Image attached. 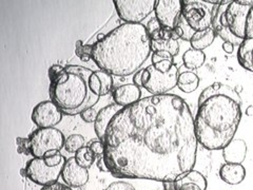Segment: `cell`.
<instances>
[{
	"label": "cell",
	"instance_id": "1",
	"mask_svg": "<svg viewBox=\"0 0 253 190\" xmlns=\"http://www.w3.org/2000/svg\"><path fill=\"white\" fill-rule=\"evenodd\" d=\"M102 142L111 176L163 183H174L193 170L199 145L191 110L169 93L123 108Z\"/></svg>",
	"mask_w": 253,
	"mask_h": 190
},
{
	"label": "cell",
	"instance_id": "2",
	"mask_svg": "<svg viewBox=\"0 0 253 190\" xmlns=\"http://www.w3.org/2000/svg\"><path fill=\"white\" fill-rule=\"evenodd\" d=\"M151 38L142 23H123L93 45L92 59L114 76L135 74L151 55Z\"/></svg>",
	"mask_w": 253,
	"mask_h": 190
},
{
	"label": "cell",
	"instance_id": "3",
	"mask_svg": "<svg viewBox=\"0 0 253 190\" xmlns=\"http://www.w3.org/2000/svg\"><path fill=\"white\" fill-rule=\"evenodd\" d=\"M241 106L225 95L211 96L199 105L194 118L197 142L207 150H223L239 129Z\"/></svg>",
	"mask_w": 253,
	"mask_h": 190
},
{
	"label": "cell",
	"instance_id": "4",
	"mask_svg": "<svg viewBox=\"0 0 253 190\" xmlns=\"http://www.w3.org/2000/svg\"><path fill=\"white\" fill-rule=\"evenodd\" d=\"M65 68V73L50 84L49 93L63 114L74 116L96 105L99 96L90 87L92 70L75 65Z\"/></svg>",
	"mask_w": 253,
	"mask_h": 190
},
{
	"label": "cell",
	"instance_id": "5",
	"mask_svg": "<svg viewBox=\"0 0 253 190\" xmlns=\"http://www.w3.org/2000/svg\"><path fill=\"white\" fill-rule=\"evenodd\" d=\"M152 63L142 69V88L152 95L167 94L177 86L178 69L174 63V57L168 52H154Z\"/></svg>",
	"mask_w": 253,
	"mask_h": 190
},
{
	"label": "cell",
	"instance_id": "6",
	"mask_svg": "<svg viewBox=\"0 0 253 190\" xmlns=\"http://www.w3.org/2000/svg\"><path fill=\"white\" fill-rule=\"evenodd\" d=\"M31 154L34 157H43L50 150H60L65 147L66 138L56 128H38L30 136Z\"/></svg>",
	"mask_w": 253,
	"mask_h": 190
},
{
	"label": "cell",
	"instance_id": "7",
	"mask_svg": "<svg viewBox=\"0 0 253 190\" xmlns=\"http://www.w3.org/2000/svg\"><path fill=\"white\" fill-rule=\"evenodd\" d=\"M118 17L125 23H141L154 12L156 0H114Z\"/></svg>",
	"mask_w": 253,
	"mask_h": 190
},
{
	"label": "cell",
	"instance_id": "8",
	"mask_svg": "<svg viewBox=\"0 0 253 190\" xmlns=\"http://www.w3.org/2000/svg\"><path fill=\"white\" fill-rule=\"evenodd\" d=\"M63 166L65 163L51 167L45 164L43 157H33L26 166L27 177L35 184L43 187L58 181L59 177H61Z\"/></svg>",
	"mask_w": 253,
	"mask_h": 190
},
{
	"label": "cell",
	"instance_id": "9",
	"mask_svg": "<svg viewBox=\"0 0 253 190\" xmlns=\"http://www.w3.org/2000/svg\"><path fill=\"white\" fill-rule=\"evenodd\" d=\"M181 15L195 32H201L211 28L212 14L209 7L200 1H186L183 0Z\"/></svg>",
	"mask_w": 253,
	"mask_h": 190
},
{
	"label": "cell",
	"instance_id": "10",
	"mask_svg": "<svg viewBox=\"0 0 253 190\" xmlns=\"http://www.w3.org/2000/svg\"><path fill=\"white\" fill-rule=\"evenodd\" d=\"M253 0H236L231 1L225 11V20L231 33L245 41V23H246L247 13L252 5Z\"/></svg>",
	"mask_w": 253,
	"mask_h": 190
},
{
	"label": "cell",
	"instance_id": "11",
	"mask_svg": "<svg viewBox=\"0 0 253 190\" xmlns=\"http://www.w3.org/2000/svg\"><path fill=\"white\" fill-rule=\"evenodd\" d=\"M63 113L53 100H43L32 111L31 118L38 128H54L62 120Z\"/></svg>",
	"mask_w": 253,
	"mask_h": 190
},
{
	"label": "cell",
	"instance_id": "12",
	"mask_svg": "<svg viewBox=\"0 0 253 190\" xmlns=\"http://www.w3.org/2000/svg\"><path fill=\"white\" fill-rule=\"evenodd\" d=\"M183 0H156L155 17L164 28L174 30L180 19Z\"/></svg>",
	"mask_w": 253,
	"mask_h": 190
},
{
	"label": "cell",
	"instance_id": "13",
	"mask_svg": "<svg viewBox=\"0 0 253 190\" xmlns=\"http://www.w3.org/2000/svg\"><path fill=\"white\" fill-rule=\"evenodd\" d=\"M231 0H224V1H219L217 4L213 6L211 10L212 14V23L211 27L215 34L224 41V43H230L233 46H240L243 42L241 39L236 38L229 30L227 22L225 20V11L227 6L230 4Z\"/></svg>",
	"mask_w": 253,
	"mask_h": 190
},
{
	"label": "cell",
	"instance_id": "14",
	"mask_svg": "<svg viewBox=\"0 0 253 190\" xmlns=\"http://www.w3.org/2000/svg\"><path fill=\"white\" fill-rule=\"evenodd\" d=\"M62 181L71 188H79L84 186L89 181L88 169L79 166L75 157H70L66 161L61 172Z\"/></svg>",
	"mask_w": 253,
	"mask_h": 190
},
{
	"label": "cell",
	"instance_id": "15",
	"mask_svg": "<svg viewBox=\"0 0 253 190\" xmlns=\"http://www.w3.org/2000/svg\"><path fill=\"white\" fill-rule=\"evenodd\" d=\"M112 96L116 105L125 108L138 101L141 98V91L139 87L134 84H126L116 87Z\"/></svg>",
	"mask_w": 253,
	"mask_h": 190
},
{
	"label": "cell",
	"instance_id": "16",
	"mask_svg": "<svg viewBox=\"0 0 253 190\" xmlns=\"http://www.w3.org/2000/svg\"><path fill=\"white\" fill-rule=\"evenodd\" d=\"M122 109L123 108L121 106L116 105L114 102V104H110L99 110L96 121L94 123V130L99 141L104 142L106 131L108 129L111 121L113 120V117L120 112Z\"/></svg>",
	"mask_w": 253,
	"mask_h": 190
},
{
	"label": "cell",
	"instance_id": "17",
	"mask_svg": "<svg viewBox=\"0 0 253 190\" xmlns=\"http://www.w3.org/2000/svg\"><path fill=\"white\" fill-rule=\"evenodd\" d=\"M90 87L97 96H106L113 90V77L105 71H94L90 77Z\"/></svg>",
	"mask_w": 253,
	"mask_h": 190
},
{
	"label": "cell",
	"instance_id": "18",
	"mask_svg": "<svg viewBox=\"0 0 253 190\" xmlns=\"http://www.w3.org/2000/svg\"><path fill=\"white\" fill-rule=\"evenodd\" d=\"M175 190H206L207 189V180L200 171L191 170L184 178L174 182Z\"/></svg>",
	"mask_w": 253,
	"mask_h": 190
},
{
	"label": "cell",
	"instance_id": "19",
	"mask_svg": "<svg viewBox=\"0 0 253 190\" xmlns=\"http://www.w3.org/2000/svg\"><path fill=\"white\" fill-rule=\"evenodd\" d=\"M247 154V145L243 140H232L223 149V156L228 164H242Z\"/></svg>",
	"mask_w": 253,
	"mask_h": 190
},
{
	"label": "cell",
	"instance_id": "20",
	"mask_svg": "<svg viewBox=\"0 0 253 190\" xmlns=\"http://www.w3.org/2000/svg\"><path fill=\"white\" fill-rule=\"evenodd\" d=\"M215 95H225V96L230 97L234 99L235 101L239 102L240 105H242V99L240 97V94L237 93L233 88H231L230 86L224 85L221 83H214L211 86L207 87L200 95L199 97V105L203 104V102L208 99L211 96H215Z\"/></svg>",
	"mask_w": 253,
	"mask_h": 190
},
{
	"label": "cell",
	"instance_id": "21",
	"mask_svg": "<svg viewBox=\"0 0 253 190\" xmlns=\"http://www.w3.org/2000/svg\"><path fill=\"white\" fill-rule=\"evenodd\" d=\"M219 178L226 184H241L246 178V169L242 164H224L219 169Z\"/></svg>",
	"mask_w": 253,
	"mask_h": 190
},
{
	"label": "cell",
	"instance_id": "22",
	"mask_svg": "<svg viewBox=\"0 0 253 190\" xmlns=\"http://www.w3.org/2000/svg\"><path fill=\"white\" fill-rule=\"evenodd\" d=\"M236 57L245 70L253 72V39H247L240 45Z\"/></svg>",
	"mask_w": 253,
	"mask_h": 190
},
{
	"label": "cell",
	"instance_id": "23",
	"mask_svg": "<svg viewBox=\"0 0 253 190\" xmlns=\"http://www.w3.org/2000/svg\"><path fill=\"white\" fill-rule=\"evenodd\" d=\"M215 36V32L213 31L212 28L201 32H195L192 38L190 39V44H191L192 49L203 51L213 44Z\"/></svg>",
	"mask_w": 253,
	"mask_h": 190
},
{
	"label": "cell",
	"instance_id": "24",
	"mask_svg": "<svg viewBox=\"0 0 253 190\" xmlns=\"http://www.w3.org/2000/svg\"><path fill=\"white\" fill-rule=\"evenodd\" d=\"M200 85V77L194 72H183L180 73L177 79V87L184 93H192Z\"/></svg>",
	"mask_w": 253,
	"mask_h": 190
},
{
	"label": "cell",
	"instance_id": "25",
	"mask_svg": "<svg viewBox=\"0 0 253 190\" xmlns=\"http://www.w3.org/2000/svg\"><path fill=\"white\" fill-rule=\"evenodd\" d=\"M206 60V54L203 51L195 50V49H189L183 55V61L186 68L190 70H196L200 69L204 66Z\"/></svg>",
	"mask_w": 253,
	"mask_h": 190
},
{
	"label": "cell",
	"instance_id": "26",
	"mask_svg": "<svg viewBox=\"0 0 253 190\" xmlns=\"http://www.w3.org/2000/svg\"><path fill=\"white\" fill-rule=\"evenodd\" d=\"M152 52H168L173 57L179 53V44L176 39H161V41H151Z\"/></svg>",
	"mask_w": 253,
	"mask_h": 190
},
{
	"label": "cell",
	"instance_id": "27",
	"mask_svg": "<svg viewBox=\"0 0 253 190\" xmlns=\"http://www.w3.org/2000/svg\"><path fill=\"white\" fill-rule=\"evenodd\" d=\"M75 160L79 166H82L83 168L89 169L92 167L95 160H96V156L92 152L89 146H84L81 148L78 151L75 153Z\"/></svg>",
	"mask_w": 253,
	"mask_h": 190
},
{
	"label": "cell",
	"instance_id": "28",
	"mask_svg": "<svg viewBox=\"0 0 253 190\" xmlns=\"http://www.w3.org/2000/svg\"><path fill=\"white\" fill-rule=\"evenodd\" d=\"M83 147H84V138L82 134H72L66 139L63 148L69 153H76Z\"/></svg>",
	"mask_w": 253,
	"mask_h": 190
},
{
	"label": "cell",
	"instance_id": "29",
	"mask_svg": "<svg viewBox=\"0 0 253 190\" xmlns=\"http://www.w3.org/2000/svg\"><path fill=\"white\" fill-rule=\"evenodd\" d=\"M93 45L84 44L82 41L75 43V55L84 62H88L92 59Z\"/></svg>",
	"mask_w": 253,
	"mask_h": 190
},
{
	"label": "cell",
	"instance_id": "30",
	"mask_svg": "<svg viewBox=\"0 0 253 190\" xmlns=\"http://www.w3.org/2000/svg\"><path fill=\"white\" fill-rule=\"evenodd\" d=\"M174 32L177 34L179 39H183V41H189V42L195 33V31L189 27V25L186 22L183 16H181L180 19L177 22V25L175 26V28H174Z\"/></svg>",
	"mask_w": 253,
	"mask_h": 190
},
{
	"label": "cell",
	"instance_id": "31",
	"mask_svg": "<svg viewBox=\"0 0 253 190\" xmlns=\"http://www.w3.org/2000/svg\"><path fill=\"white\" fill-rule=\"evenodd\" d=\"M253 39V2L247 13L246 23H245V41Z\"/></svg>",
	"mask_w": 253,
	"mask_h": 190
},
{
	"label": "cell",
	"instance_id": "32",
	"mask_svg": "<svg viewBox=\"0 0 253 190\" xmlns=\"http://www.w3.org/2000/svg\"><path fill=\"white\" fill-rule=\"evenodd\" d=\"M16 144H17V151H18V153L25 154V155L31 154L30 139L17 138V139H16Z\"/></svg>",
	"mask_w": 253,
	"mask_h": 190
},
{
	"label": "cell",
	"instance_id": "33",
	"mask_svg": "<svg viewBox=\"0 0 253 190\" xmlns=\"http://www.w3.org/2000/svg\"><path fill=\"white\" fill-rule=\"evenodd\" d=\"M97 114L98 113L96 112V110H95L93 107H91L83 111L79 115H81L83 121H84L85 123H95V121H96L97 118Z\"/></svg>",
	"mask_w": 253,
	"mask_h": 190
},
{
	"label": "cell",
	"instance_id": "34",
	"mask_svg": "<svg viewBox=\"0 0 253 190\" xmlns=\"http://www.w3.org/2000/svg\"><path fill=\"white\" fill-rule=\"evenodd\" d=\"M92 152L95 154V156H102L105 154V145L101 141H93L89 145Z\"/></svg>",
	"mask_w": 253,
	"mask_h": 190
},
{
	"label": "cell",
	"instance_id": "35",
	"mask_svg": "<svg viewBox=\"0 0 253 190\" xmlns=\"http://www.w3.org/2000/svg\"><path fill=\"white\" fill-rule=\"evenodd\" d=\"M66 68L62 67L61 65H53L49 69V78L50 82H54L55 79H57L62 73H65Z\"/></svg>",
	"mask_w": 253,
	"mask_h": 190
},
{
	"label": "cell",
	"instance_id": "36",
	"mask_svg": "<svg viewBox=\"0 0 253 190\" xmlns=\"http://www.w3.org/2000/svg\"><path fill=\"white\" fill-rule=\"evenodd\" d=\"M106 190H136L135 187L126 182H114L110 184Z\"/></svg>",
	"mask_w": 253,
	"mask_h": 190
},
{
	"label": "cell",
	"instance_id": "37",
	"mask_svg": "<svg viewBox=\"0 0 253 190\" xmlns=\"http://www.w3.org/2000/svg\"><path fill=\"white\" fill-rule=\"evenodd\" d=\"M41 190H72V188L69 187L66 184L59 183V182H55V183H53V184L43 186Z\"/></svg>",
	"mask_w": 253,
	"mask_h": 190
},
{
	"label": "cell",
	"instance_id": "38",
	"mask_svg": "<svg viewBox=\"0 0 253 190\" xmlns=\"http://www.w3.org/2000/svg\"><path fill=\"white\" fill-rule=\"evenodd\" d=\"M96 165H97V168H98L101 172L110 173V172H109L108 166H107V164H106V161H105V157H104V155L98 157V160H97V162H96Z\"/></svg>",
	"mask_w": 253,
	"mask_h": 190
},
{
	"label": "cell",
	"instance_id": "39",
	"mask_svg": "<svg viewBox=\"0 0 253 190\" xmlns=\"http://www.w3.org/2000/svg\"><path fill=\"white\" fill-rule=\"evenodd\" d=\"M141 76H142V69L139 70L138 72L133 75V84L139 87V88H142V82H141Z\"/></svg>",
	"mask_w": 253,
	"mask_h": 190
},
{
	"label": "cell",
	"instance_id": "40",
	"mask_svg": "<svg viewBox=\"0 0 253 190\" xmlns=\"http://www.w3.org/2000/svg\"><path fill=\"white\" fill-rule=\"evenodd\" d=\"M221 47H223V50L228 54H232L234 52V46L230 43H224Z\"/></svg>",
	"mask_w": 253,
	"mask_h": 190
},
{
	"label": "cell",
	"instance_id": "41",
	"mask_svg": "<svg viewBox=\"0 0 253 190\" xmlns=\"http://www.w3.org/2000/svg\"><path fill=\"white\" fill-rule=\"evenodd\" d=\"M58 152H60V151H58V150H50V151H47V152L44 154V156H43V157H46V156H52V155L57 154Z\"/></svg>",
	"mask_w": 253,
	"mask_h": 190
},
{
	"label": "cell",
	"instance_id": "42",
	"mask_svg": "<svg viewBox=\"0 0 253 190\" xmlns=\"http://www.w3.org/2000/svg\"><path fill=\"white\" fill-rule=\"evenodd\" d=\"M246 115L247 116H253V106H249L246 109Z\"/></svg>",
	"mask_w": 253,
	"mask_h": 190
}]
</instances>
